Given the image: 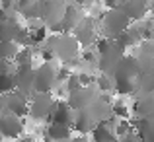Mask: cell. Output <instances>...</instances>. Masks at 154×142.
Returning <instances> with one entry per match:
<instances>
[{"label":"cell","instance_id":"6da1fadb","mask_svg":"<svg viewBox=\"0 0 154 142\" xmlns=\"http://www.w3.org/2000/svg\"><path fill=\"white\" fill-rule=\"evenodd\" d=\"M113 115V103L107 95H100L94 103H90L88 107L76 111L74 119V131L80 134H88L94 132V128L98 125H102L103 121H107Z\"/></svg>","mask_w":154,"mask_h":142},{"label":"cell","instance_id":"7a4b0ae2","mask_svg":"<svg viewBox=\"0 0 154 142\" xmlns=\"http://www.w3.org/2000/svg\"><path fill=\"white\" fill-rule=\"evenodd\" d=\"M140 76V64L137 56H125L115 70V92L121 95L137 94V78Z\"/></svg>","mask_w":154,"mask_h":142},{"label":"cell","instance_id":"3957f363","mask_svg":"<svg viewBox=\"0 0 154 142\" xmlns=\"http://www.w3.org/2000/svg\"><path fill=\"white\" fill-rule=\"evenodd\" d=\"M131 26V18L125 14L121 8H113V10L103 12L102 16V33L103 37L117 41L119 35H123Z\"/></svg>","mask_w":154,"mask_h":142},{"label":"cell","instance_id":"277c9868","mask_svg":"<svg viewBox=\"0 0 154 142\" xmlns=\"http://www.w3.org/2000/svg\"><path fill=\"white\" fill-rule=\"evenodd\" d=\"M78 45L74 35L70 33H63V35H55V37L47 39V47L57 55V59H60L64 64H72L78 59Z\"/></svg>","mask_w":154,"mask_h":142},{"label":"cell","instance_id":"5b68a950","mask_svg":"<svg viewBox=\"0 0 154 142\" xmlns=\"http://www.w3.org/2000/svg\"><path fill=\"white\" fill-rule=\"evenodd\" d=\"M43 4V26H47L49 29L53 31L55 27L60 26V22H63L64 14H66V0H41Z\"/></svg>","mask_w":154,"mask_h":142},{"label":"cell","instance_id":"8992f818","mask_svg":"<svg viewBox=\"0 0 154 142\" xmlns=\"http://www.w3.org/2000/svg\"><path fill=\"white\" fill-rule=\"evenodd\" d=\"M16 92L26 95L29 101L35 95V68L31 64L16 66Z\"/></svg>","mask_w":154,"mask_h":142},{"label":"cell","instance_id":"52a82bcc","mask_svg":"<svg viewBox=\"0 0 154 142\" xmlns=\"http://www.w3.org/2000/svg\"><path fill=\"white\" fill-rule=\"evenodd\" d=\"M59 70L51 62H43L35 68V94H51V90L57 84Z\"/></svg>","mask_w":154,"mask_h":142},{"label":"cell","instance_id":"ba28073f","mask_svg":"<svg viewBox=\"0 0 154 142\" xmlns=\"http://www.w3.org/2000/svg\"><path fill=\"white\" fill-rule=\"evenodd\" d=\"M0 39L2 41H16L18 45L29 47V29H23L16 20H2L0 23Z\"/></svg>","mask_w":154,"mask_h":142},{"label":"cell","instance_id":"9c48e42d","mask_svg":"<svg viewBox=\"0 0 154 142\" xmlns=\"http://www.w3.org/2000/svg\"><path fill=\"white\" fill-rule=\"evenodd\" d=\"M55 105H57V101L51 97V94H35L33 97H31V101H29V115H31V119H35V121L47 119L49 121Z\"/></svg>","mask_w":154,"mask_h":142},{"label":"cell","instance_id":"30bf717a","mask_svg":"<svg viewBox=\"0 0 154 142\" xmlns=\"http://www.w3.org/2000/svg\"><path fill=\"white\" fill-rule=\"evenodd\" d=\"M123 59H125V51L117 45V43H113L109 51H105L103 55H100V59H98L100 72L105 74V76H115V70H117V66L121 64Z\"/></svg>","mask_w":154,"mask_h":142},{"label":"cell","instance_id":"8fae6325","mask_svg":"<svg viewBox=\"0 0 154 142\" xmlns=\"http://www.w3.org/2000/svg\"><path fill=\"white\" fill-rule=\"evenodd\" d=\"M2 105H4V113H12L16 117L29 115V99L26 95H22L20 92L2 95Z\"/></svg>","mask_w":154,"mask_h":142},{"label":"cell","instance_id":"7c38bea8","mask_svg":"<svg viewBox=\"0 0 154 142\" xmlns=\"http://www.w3.org/2000/svg\"><path fill=\"white\" fill-rule=\"evenodd\" d=\"M98 92L94 90V86H82L74 92H68V105H70L74 111H80V109L88 107L90 103H94L98 99Z\"/></svg>","mask_w":154,"mask_h":142},{"label":"cell","instance_id":"4fadbf2b","mask_svg":"<svg viewBox=\"0 0 154 142\" xmlns=\"http://www.w3.org/2000/svg\"><path fill=\"white\" fill-rule=\"evenodd\" d=\"M74 119H76V113H74V109L68 105V101H57L55 109H53V113L49 117V123L74 128Z\"/></svg>","mask_w":154,"mask_h":142},{"label":"cell","instance_id":"5bb4252c","mask_svg":"<svg viewBox=\"0 0 154 142\" xmlns=\"http://www.w3.org/2000/svg\"><path fill=\"white\" fill-rule=\"evenodd\" d=\"M0 132L6 138H20L23 132V121L22 117H16L12 113H4L0 117Z\"/></svg>","mask_w":154,"mask_h":142},{"label":"cell","instance_id":"9a60e30c","mask_svg":"<svg viewBox=\"0 0 154 142\" xmlns=\"http://www.w3.org/2000/svg\"><path fill=\"white\" fill-rule=\"evenodd\" d=\"M119 8L131 18V22H139L150 10V0H119Z\"/></svg>","mask_w":154,"mask_h":142},{"label":"cell","instance_id":"2e32d148","mask_svg":"<svg viewBox=\"0 0 154 142\" xmlns=\"http://www.w3.org/2000/svg\"><path fill=\"white\" fill-rule=\"evenodd\" d=\"M84 20V16H82V12L78 10L76 6H68L66 8V14H64V18H63V22H60V26L59 27H55V33H59V35H63V33H70V31H74L76 27L80 26V22Z\"/></svg>","mask_w":154,"mask_h":142},{"label":"cell","instance_id":"e0dca14e","mask_svg":"<svg viewBox=\"0 0 154 142\" xmlns=\"http://www.w3.org/2000/svg\"><path fill=\"white\" fill-rule=\"evenodd\" d=\"M72 35L76 37V41H78L82 47H88V45H92L94 41H98V39H96L94 20H92V18H84L82 22H80V26L72 31Z\"/></svg>","mask_w":154,"mask_h":142},{"label":"cell","instance_id":"ac0fdd59","mask_svg":"<svg viewBox=\"0 0 154 142\" xmlns=\"http://www.w3.org/2000/svg\"><path fill=\"white\" fill-rule=\"evenodd\" d=\"M133 113L139 119H152L154 117V94L137 97L135 103H133Z\"/></svg>","mask_w":154,"mask_h":142},{"label":"cell","instance_id":"d6986e66","mask_svg":"<svg viewBox=\"0 0 154 142\" xmlns=\"http://www.w3.org/2000/svg\"><path fill=\"white\" fill-rule=\"evenodd\" d=\"M133 127L143 138V142H154V117L152 119H139L137 117L133 121Z\"/></svg>","mask_w":154,"mask_h":142},{"label":"cell","instance_id":"ffe728a7","mask_svg":"<svg viewBox=\"0 0 154 142\" xmlns=\"http://www.w3.org/2000/svg\"><path fill=\"white\" fill-rule=\"evenodd\" d=\"M140 39H143V29H140V26H139V27H129L123 35H119V37H117L115 43L125 51V49L137 45V43H143Z\"/></svg>","mask_w":154,"mask_h":142},{"label":"cell","instance_id":"44dd1931","mask_svg":"<svg viewBox=\"0 0 154 142\" xmlns=\"http://www.w3.org/2000/svg\"><path fill=\"white\" fill-rule=\"evenodd\" d=\"M70 138V128L63 125H49L45 128V142H63Z\"/></svg>","mask_w":154,"mask_h":142},{"label":"cell","instance_id":"7402d4cb","mask_svg":"<svg viewBox=\"0 0 154 142\" xmlns=\"http://www.w3.org/2000/svg\"><path fill=\"white\" fill-rule=\"evenodd\" d=\"M94 142H119V136L115 134V128H111L107 123H102L92 132Z\"/></svg>","mask_w":154,"mask_h":142},{"label":"cell","instance_id":"603a6c76","mask_svg":"<svg viewBox=\"0 0 154 142\" xmlns=\"http://www.w3.org/2000/svg\"><path fill=\"white\" fill-rule=\"evenodd\" d=\"M137 92H140V95L154 94V72H140L137 78Z\"/></svg>","mask_w":154,"mask_h":142},{"label":"cell","instance_id":"cb8c5ba5","mask_svg":"<svg viewBox=\"0 0 154 142\" xmlns=\"http://www.w3.org/2000/svg\"><path fill=\"white\" fill-rule=\"evenodd\" d=\"M0 76H2V86H0L2 95H8L12 92H16V68L12 72H6V74H0Z\"/></svg>","mask_w":154,"mask_h":142},{"label":"cell","instance_id":"d4e9b609","mask_svg":"<svg viewBox=\"0 0 154 142\" xmlns=\"http://www.w3.org/2000/svg\"><path fill=\"white\" fill-rule=\"evenodd\" d=\"M0 49H2V59H4V60L16 59V56H18V53L22 51V49H20V45H18L16 41H2Z\"/></svg>","mask_w":154,"mask_h":142},{"label":"cell","instance_id":"484cf974","mask_svg":"<svg viewBox=\"0 0 154 142\" xmlns=\"http://www.w3.org/2000/svg\"><path fill=\"white\" fill-rule=\"evenodd\" d=\"M47 26H37V27H29V45H39L47 39Z\"/></svg>","mask_w":154,"mask_h":142},{"label":"cell","instance_id":"4316f807","mask_svg":"<svg viewBox=\"0 0 154 142\" xmlns=\"http://www.w3.org/2000/svg\"><path fill=\"white\" fill-rule=\"evenodd\" d=\"M20 14L23 16L26 20H41L43 18V4L39 2V4H35V6H29V8H26V10H20Z\"/></svg>","mask_w":154,"mask_h":142},{"label":"cell","instance_id":"83f0119b","mask_svg":"<svg viewBox=\"0 0 154 142\" xmlns=\"http://www.w3.org/2000/svg\"><path fill=\"white\" fill-rule=\"evenodd\" d=\"M96 84H98V88H100L102 92H111V90H115V78H113V76L102 74V76H98V78H96Z\"/></svg>","mask_w":154,"mask_h":142},{"label":"cell","instance_id":"f1b7e54d","mask_svg":"<svg viewBox=\"0 0 154 142\" xmlns=\"http://www.w3.org/2000/svg\"><path fill=\"white\" fill-rule=\"evenodd\" d=\"M31 56H33V51H31V47H23L22 51L18 53V56H16V66H23V64H31Z\"/></svg>","mask_w":154,"mask_h":142},{"label":"cell","instance_id":"f546056e","mask_svg":"<svg viewBox=\"0 0 154 142\" xmlns=\"http://www.w3.org/2000/svg\"><path fill=\"white\" fill-rule=\"evenodd\" d=\"M140 72H154V55H137Z\"/></svg>","mask_w":154,"mask_h":142},{"label":"cell","instance_id":"4dcf8cb0","mask_svg":"<svg viewBox=\"0 0 154 142\" xmlns=\"http://www.w3.org/2000/svg\"><path fill=\"white\" fill-rule=\"evenodd\" d=\"M133 131H135V127H133V121L121 119V121H119V125H117V128H115V134L121 138V136L129 134V132H133Z\"/></svg>","mask_w":154,"mask_h":142},{"label":"cell","instance_id":"1f68e13d","mask_svg":"<svg viewBox=\"0 0 154 142\" xmlns=\"http://www.w3.org/2000/svg\"><path fill=\"white\" fill-rule=\"evenodd\" d=\"M113 39H107V37H100L98 41H96V49H98V53L100 55H103L105 51H109V49H111V45H113Z\"/></svg>","mask_w":154,"mask_h":142},{"label":"cell","instance_id":"d6a6232c","mask_svg":"<svg viewBox=\"0 0 154 142\" xmlns=\"http://www.w3.org/2000/svg\"><path fill=\"white\" fill-rule=\"evenodd\" d=\"M113 115L119 117V119H127V117H129V109L125 107V103L115 101V103H113Z\"/></svg>","mask_w":154,"mask_h":142},{"label":"cell","instance_id":"836d02e7","mask_svg":"<svg viewBox=\"0 0 154 142\" xmlns=\"http://www.w3.org/2000/svg\"><path fill=\"white\" fill-rule=\"evenodd\" d=\"M78 88H82V84H80V74L72 72V76L66 80V90L68 92H74V90H78Z\"/></svg>","mask_w":154,"mask_h":142},{"label":"cell","instance_id":"e575fe53","mask_svg":"<svg viewBox=\"0 0 154 142\" xmlns=\"http://www.w3.org/2000/svg\"><path fill=\"white\" fill-rule=\"evenodd\" d=\"M70 76H72V72L68 70L66 64H63V66H60V70H59V76H57V82H64V80H68Z\"/></svg>","mask_w":154,"mask_h":142},{"label":"cell","instance_id":"d590c367","mask_svg":"<svg viewBox=\"0 0 154 142\" xmlns=\"http://www.w3.org/2000/svg\"><path fill=\"white\" fill-rule=\"evenodd\" d=\"M119 142H143V138L139 136V132H137V131H133V132H129V134L121 136Z\"/></svg>","mask_w":154,"mask_h":142},{"label":"cell","instance_id":"8d00e7d4","mask_svg":"<svg viewBox=\"0 0 154 142\" xmlns=\"http://www.w3.org/2000/svg\"><path fill=\"white\" fill-rule=\"evenodd\" d=\"M94 76L92 74H88V72H80V84L82 86H94Z\"/></svg>","mask_w":154,"mask_h":142},{"label":"cell","instance_id":"74e56055","mask_svg":"<svg viewBox=\"0 0 154 142\" xmlns=\"http://www.w3.org/2000/svg\"><path fill=\"white\" fill-rule=\"evenodd\" d=\"M41 0H18V12L20 10H26V8L29 6H35V4H39Z\"/></svg>","mask_w":154,"mask_h":142},{"label":"cell","instance_id":"f35d334b","mask_svg":"<svg viewBox=\"0 0 154 142\" xmlns=\"http://www.w3.org/2000/svg\"><path fill=\"white\" fill-rule=\"evenodd\" d=\"M41 56H43V60H53V59H55V53H53L51 51V49L49 47H45V49H43V51H41Z\"/></svg>","mask_w":154,"mask_h":142},{"label":"cell","instance_id":"ab89813d","mask_svg":"<svg viewBox=\"0 0 154 142\" xmlns=\"http://www.w3.org/2000/svg\"><path fill=\"white\" fill-rule=\"evenodd\" d=\"M12 6H14V8H18V0H2V8H4V12H6V10H10Z\"/></svg>","mask_w":154,"mask_h":142},{"label":"cell","instance_id":"60d3db41","mask_svg":"<svg viewBox=\"0 0 154 142\" xmlns=\"http://www.w3.org/2000/svg\"><path fill=\"white\" fill-rule=\"evenodd\" d=\"M82 60H84V62H94V60H96V55H94L92 51H84Z\"/></svg>","mask_w":154,"mask_h":142},{"label":"cell","instance_id":"b9f144b4","mask_svg":"<svg viewBox=\"0 0 154 142\" xmlns=\"http://www.w3.org/2000/svg\"><path fill=\"white\" fill-rule=\"evenodd\" d=\"M102 2L107 6V10H113V8H119V0H102Z\"/></svg>","mask_w":154,"mask_h":142},{"label":"cell","instance_id":"7bdbcfd3","mask_svg":"<svg viewBox=\"0 0 154 142\" xmlns=\"http://www.w3.org/2000/svg\"><path fill=\"white\" fill-rule=\"evenodd\" d=\"M70 142H88V138L84 134H80V136H76V138H70Z\"/></svg>","mask_w":154,"mask_h":142},{"label":"cell","instance_id":"ee69618b","mask_svg":"<svg viewBox=\"0 0 154 142\" xmlns=\"http://www.w3.org/2000/svg\"><path fill=\"white\" fill-rule=\"evenodd\" d=\"M20 142H35V138L27 134V136H22V138H20Z\"/></svg>","mask_w":154,"mask_h":142},{"label":"cell","instance_id":"f6af8a7d","mask_svg":"<svg viewBox=\"0 0 154 142\" xmlns=\"http://www.w3.org/2000/svg\"><path fill=\"white\" fill-rule=\"evenodd\" d=\"M76 4H78V6H82V4H86V0H74Z\"/></svg>","mask_w":154,"mask_h":142},{"label":"cell","instance_id":"bcb514c9","mask_svg":"<svg viewBox=\"0 0 154 142\" xmlns=\"http://www.w3.org/2000/svg\"><path fill=\"white\" fill-rule=\"evenodd\" d=\"M150 10H154V0H150Z\"/></svg>","mask_w":154,"mask_h":142}]
</instances>
